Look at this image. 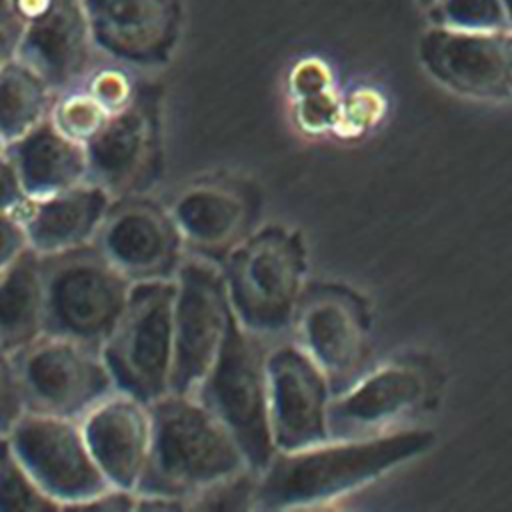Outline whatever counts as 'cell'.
<instances>
[{"instance_id":"5b68a950","label":"cell","mask_w":512,"mask_h":512,"mask_svg":"<svg viewBox=\"0 0 512 512\" xmlns=\"http://www.w3.org/2000/svg\"><path fill=\"white\" fill-rule=\"evenodd\" d=\"M44 332L100 350L120 320L132 280L92 244L42 256Z\"/></svg>"},{"instance_id":"8fae6325","label":"cell","mask_w":512,"mask_h":512,"mask_svg":"<svg viewBox=\"0 0 512 512\" xmlns=\"http://www.w3.org/2000/svg\"><path fill=\"white\" fill-rule=\"evenodd\" d=\"M6 438L30 476L62 510H72L110 486L88 450L80 420L26 412Z\"/></svg>"},{"instance_id":"ba28073f","label":"cell","mask_w":512,"mask_h":512,"mask_svg":"<svg viewBox=\"0 0 512 512\" xmlns=\"http://www.w3.org/2000/svg\"><path fill=\"white\" fill-rule=\"evenodd\" d=\"M174 284L170 392L192 394L220 352L232 310L218 262L186 252Z\"/></svg>"},{"instance_id":"d4e9b609","label":"cell","mask_w":512,"mask_h":512,"mask_svg":"<svg viewBox=\"0 0 512 512\" xmlns=\"http://www.w3.org/2000/svg\"><path fill=\"white\" fill-rule=\"evenodd\" d=\"M260 472L246 466L196 492L188 510L200 512H246L256 510Z\"/></svg>"},{"instance_id":"8992f818","label":"cell","mask_w":512,"mask_h":512,"mask_svg":"<svg viewBox=\"0 0 512 512\" xmlns=\"http://www.w3.org/2000/svg\"><path fill=\"white\" fill-rule=\"evenodd\" d=\"M174 278L134 282L126 308L100 348L116 390L146 404L170 392Z\"/></svg>"},{"instance_id":"44dd1931","label":"cell","mask_w":512,"mask_h":512,"mask_svg":"<svg viewBox=\"0 0 512 512\" xmlns=\"http://www.w3.org/2000/svg\"><path fill=\"white\" fill-rule=\"evenodd\" d=\"M4 148L12 154L30 200L88 180L84 144L64 134L50 118Z\"/></svg>"},{"instance_id":"7402d4cb","label":"cell","mask_w":512,"mask_h":512,"mask_svg":"<svg viewBox=\"0 0 512 512\" xmlns=\"http://www.w3.org/2000/svg\"><path fill=\"white\" fill-rule=\"evenodd\" d=\"M44 268L32 248L0 272V342L18 350L44 334Z\"/></svg>"},{"instance_id":"d6a6232c","label":"cell","mask_w":512,"mask_h":512,"mask_svg":"<svg viewBox=\"0 0 512 512\" xmlns=\"http://www.w3.org/2000/svg\"><path fill=\"white\" fill-rule=\"evenodd\" d=\"M18 42H20V32L0 22V68L18 56Z\"/></svg>"},{"instance_id":"3957f363","label":"cell","mask_w":512,"mask_h":512,"mask_svg":"<svg viewBox=\"0 0 512 512\" xmlns=\"http://www.w3.org/2000/svg\"><path fill=\"white\" fill-rule=\"evenodd\" d=\"M234 318L262 338L294 328L306 288V246L298 230L266 224L250 230L220 262Z\"/></svg>"},{"instance_id":"30bf717a","label":"cell","mask_w":512,"mask_h":512,"mask_svg":"<svg viewBox=\"0 0 512 512\" xmlns=\"http://www.w3.org/2000/svg\"><path fill=\"white\" fill-rule=\"evenodd\" d=\"M292 330L296 342L326 374L334 396L360 378L368 352L370 314L356 290L342 284L306 286Z\"/></svg>"},{"instance_id":"2e32d148","label":"cell","mask_w":512,"mask_h":512,"mask_svg":"<svg viewBox=\"0 0 512 512\" xmlns=\"http://www.w3.org/2000/svg\"><path fill=\"white\" fill-rule=\"evenodd\" d=\"M18 58L30 64L58 94L80 86L102 62L82 0L54 4L24 24Z\"/></svg>"},{"instance_id":"7c38bea8","label":"cell","mask_w":512,"mask_h":512,"mask_svg":"<svg viewBox=\"0 0 512 512\" xmlns=\"http://www.w3.org/2000/svg\"><path fill=\"white\" fill-rule=\"evenodd\" d=\"M102 58L128 70L164 68L180 42L184 0H82Z\"/></svg>"},{"instance_id":"83f0119b","label":"cell","mask_w":512,"mask_h":512,"mask_svg":"<svg viewBox=\"0 0 512 512\" xmlns=\"http://www.w3.org/2000/svg\"><path fill=\"white\" fill-rule=\"evenodd\" d=\"M26 412L14 356L0 342V436H6Z\"/></svg>"},{"instance_id":"4fadbf2b","label":"cell","mask_w":512,"mask_h":512,"mask_svg":"<svg viewBox=\"0 0 512 512\" xmlns=\"http://www.w3.org/2000/svg\"><path fill=\"white\" fill-rule=\"evenodd\" d=\"M268 414L276 452H292L330 440L332 386L322 368L296 342L268 348Z\"/></svg>"},{"instance_id":"f1b7e54d","label":"cell","mask_w":512,"mask_h":512,"mask_svg":"<svg viewBox=\"0 0 512 512\" xmlns=\"http://www.w3.org/2000/svg\"><path fill=\"white\" fill-rule=\"evenodd\" d=\"M30 202L12 154L0 146V214H22Z\"/></svg>"},{"instance_id":"484cf974","label":"cell","mask_w":512,"mask_h":512,"mask_svg":"<svg viewBox=\"0 0 512 512\" xmlns=\"http://www.w3.org/2000/svg\"><path fill=\"white\" fill-rule=\"evenodd\" d=\"M110 112L84 88L76 86L56 96L50 120L70 138L86 144L106 122Z\"/></svg>"},{"instance_id":"1f68e13d","label":"cell","mask_w":512,"mask_h":512,"mask_svg":"<svg viewBox=\"0 0 512 512\" xmlns=\"http://www.w3.org/2000/svg\"><path fill=\"white\" fill-rule=\"evenodd\" d=\"M184 512L188 510V500L168 496V494H152V492H136V512Z\"/></svg>"},{"instance_id":"277c9868","label":"cell","mask_w":512,"mask_h":512,"mask_svg":"<svg viewBox=\"0 0 512 512\" xmlns=\"http://www.w3.org/2000/svg\"><path fill=\"white\" fill-rule=\"evenodd\" d=\"M266 338L230 318L210 370L192 392L234 436L246 462L262 472L276 454L268 414Z\"/></svg>"},{"instance_id":"6da1fadb","label":"cell","mask_w":512,"mask_h":512,"mask_svg":"<svg viewBox=\"0 0 512 512\" xmlns=\"http://www.w3.org/2000/svg\"><path fill=\"white\" fill-rule=\"evenodd\" d=\"M426 428L362 438H330L322 444L276 452L260 472L256 510H292L340 498L434 446Z\"/></svg>"},{"instance_id":"9c48e42d","label":"cell","mask_w":512,"mask_h":512,"mask_svg":"<svg viewBox=\"0 0 512 512\" xmlns=\"http://www.w3.org/2000/svg\"><path fill=\"white\" fill-rule=\"evenodd\" d=\"M84 148L90 182L104 186L114 198L144 194L156 180L162 158L160 94L140 86Z\"/></svg>"},{"instance_id":"cb8c5ba5","label":"cell","mask_w":512,"mask_h":512,"mask_svg":"<svg viewBox=\"0 0 512 512\" xmlns=\"http://www.w3.org/2000/svg\"><path fill=\"white\" fill-rule=\"evenodd\" d=\"M60 504L50 498L30 476L8 444L0 436V512H56Z\"/></svg>"},{"instance_id":"5bb4252c","label":"cell","mask_w":512,"mask_h":512,"mask_svg":"<svg viewBox=\"0 0 512 512\" xmlns=\"http://www.w3.org/2000/svg\"><path fill=\"white\" fill-rule=\"evenodd\" d=\"M416 54L430 78L460 96L512 98L510 30H458L428 24Z\"/></svg>"},{"instance_id":"f546056e","label":"cell","mask_w":512,"mask_h":512,"mask_svg":"<svg viewBox=\"0 0 512 512\" xmlns=\"http://www.w3.org/2000/svg\"><path fill=\"white\" fill-rule=\"evenodd\" d=\"M30 250L22 214H0V272Z\"/></svg>"},{"instance_id":"603a6c76","label":"cell","mask_w":512,"mask_h":512,"mask_svg":"<svg viewBox=\"0 0 512 512\" xmlns=\"http://www.w3.org/2000/svg\"><path fill=\"white\" fill-rule=\"evenodd\" d=\"M58 92L22 58L0 68V146H8L48 120Z\"/></svg>"},{"instance_id":"e0dca14e","label":"cell","mask_w":512,"mask_h":512,"mask_svg":"<svg viewBox=\"0 0 512 512\" xmlns=\"http://www.w3.org/2000/svg\"><path fill=\"white\" fill-rule=\"evenodd\" d=\"M80 428L108 484L136 490L150 452V406L126 392L114 390L80 418Z\"/></svg>"},{"instance_id":"4316f807","label":"cell","mask_w":512,"mask_h":512,"mask_svg":"<svg viewBox=\"0 0 512 512\" xmlns=\"http://www.w3.org/2000/svg\"><path fill=\"white\" fill-rule=\"evenodd\" d=\"M424 14L434 26L458 30H508L502 0H436Z\"/></svg>"},{"instance_id":"9a60e30c","label":"cell","mask_w":512,"mask_h":512,"mask_svg":"<svg viewBox=\"0 0 512 512\" xmlns=\"http://www.w3.org/2000/svg\"><path fill=\"white\" fill-rule=\"evenodd\" d=\"M94 246L132 282L170 280L186 256L170 210L144 194L112 202Z\"/></svg>"},{"instance_id":"ac0fdd59","label":"cell","mask_w":512,"mask_h":512,"mask_svg":"<svg viewBox=\"0 0 512 512\" xmlns=\"http://www.w3.org/2000/svg\"><path fill=\"white\" fill-rule=\"evenodd\" d=\"M428 394L422 370L390 364L358 378L348 390L332 396L328 408L330 438L374 436L418 408Z\"/></svg>"},{"instance_id":"52a82bcc","label":"cell","mask_w":512,"mask_h":512,"mask_svg":"<svg viewBox=\"0 0 512 512\" xmlns=\"http://www.w3.org/2000/svg\"><path fill=\"white\" fill-rule=\"evenodd\" d=\"M28 412L80 420L116 386L100 350L42 334L12 352Z\"/></svg>"},{"instance_id":"7a4b0ae2","label":"cell","mask_w":512,"mask_h":512,"mask_svg":"<svg viewBox=\"0 0 512 512\" xmlns=\"http://www.w3.org/2000/svg\"><path fill=\"white\" fill-rule=\"evenodd\" d=\"M150 406L152 440L136 492L190 498L248 466L228 428L194 396L168 392Z\"/></svg>"},{"instance_id":"e575fe53","label":"cell","mask_w":512,"mask_h":512,"mask_svg":"<svg viewBox=\"0 0 512 512\" xmlns=\"http://www.w3.org/2000/svg\"><path fill=\"white\" fill-rule=\"evenodd\" d=\"M418 6H420V10H428V8H432L434 4H436V0H414Z\"/></svg>"},{"instance_id":"836d02e7","label":"cell","mask_w":512,"mask_h":512,"mask_svg":"<svg viewBox=\"0 0 512 512\" xmlns=\"http://www.w3.org/2000/svg\"><path fill=\"white\" fill-rule=\"evenodd\" d=\"M502 8H504V14H506L508 30L512 32V0H502Z\"/></svg>"},{"instance_id":"d6986e66","label":"cell","mask_w":512,"mask_h":512,"mask_svg":"<svg viewBox=\"0 0 512 512\" xmlns=\"http://www.w3.org/2000/svg\"><path fill=\"white\" fill-rule=\"evenodd\" d=\"M186 252L222 262L250 232L252 204L230 182H200L182 190L168 206Z\"/></svg>"},{"instance_id":"ffe728a7","label":"cell","mask_w":512,"mask_h":512,"mask_svg":"<svg viewBox=\"0 0 512 512\" xmlns=\"http://www.w3.org/2000/svg\"><path fill=\"white\" fill-rule=\"evenodd\" d=\"M114 200L104 186L90 180L30 200L22 210L30 248L48 256L92 244Z\"/></svg>"},{"instance_id":"4dcf8cb0","label":"cell","mask_w":512,"mask_h":512,"mask_svg":"<svg viewBox=\"0 0 512 512\" xmlns=\"http://www.w3.org/2000/svg\"><path fill=\"white\" fill-rule=\"evenodd\" d=\"M72 510H98V512H136V490L108 486L90 500L74 506Z\"/></svg>"}]
</instances>
